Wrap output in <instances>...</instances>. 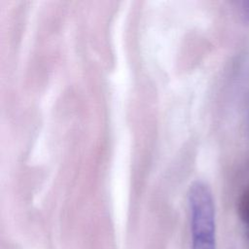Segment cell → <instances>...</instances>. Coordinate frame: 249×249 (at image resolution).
<instances>
[{
	"label": "cell",
	"instance_id": "cell-1",
	"mask_svg": "<svg viewBox=\"0 0 249 249\" xmlns=\"http://www.w3.org/2000/svg\"><path fill=\"white\" fill-rule=\"evenodd\" d=\"M192 249H215V206L209 187L194 182L189 191Z\"/></svg>",
	"mask_w": 249,
	"mask_h": 249
},
{
	"label": "cell",
	"instance_id": "cell-2",
	"mask_svg": "<svg viewBox=\"0 0 249 249\" xmlns=\"http://www.w3.org/2000/svg\"><path fill=\"white\" fill-rule=\"evenodd\" d=\"M238 214L249 238V189H247L239 198Z\"/></svg>",
	"mask_w": 249,
	"mask_h": 249
}]
</instances>
